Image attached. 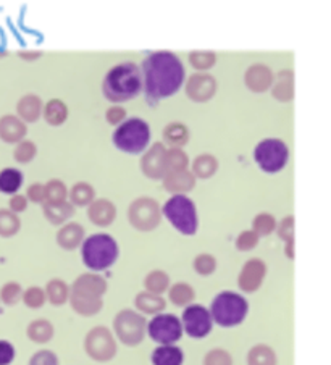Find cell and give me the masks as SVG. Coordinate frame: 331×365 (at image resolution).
I'll return each mask as SVG.
<instances>
[{
  "mask_svg": "<svg viewBox=\"0 0 331 365\" xmlns=\"http://www.w3.org/2000/svg\"><path fill=\"white\" fill-rule=\"evenodd\" d=\"M162 212H164L167 220L172 223V227L176 228L179 233L186 234V236H194L197 233V227H199L197 210L194 202L188 196L175 194L168 199Z\"/></svg>",
  "mask_w": 331,
  "mask_h": 365,
  "instance_id": "cell-6",
  "label": "cell"
},
{
  "mask_svg": "<svg viewBox=\"0 0 331 365\" xmlns=\"http://www.w3.org/2000/svg\"><path fill=\"white\" fill-rule=\"evenodd\" d=\"M83 236H84L83 228L77 225V223H68V225L63 227L59 231V234H57V243H59L63 249L72 251L78 244H81Z\"/></svg>",
  "mask_w": 331,
  "mask_h": 365,
  "instance_id": "cell-17",
  "label": "cell"
},
{
  "mask_svg": "<svg viewBox=\"0 0 331 365\" xmlns=\"http://www.w3.org/2000/svg\"><path fill=\"white\" fill-rule=\"evenodd\" d=\"M84 349L97 362H107L117 354V344L107 328L99 327L86 337Z\"/></svg>",
  "mask_w": 331,
  "mask_h": 365,
  "instance_id": "cell-12",
  "label": "cell"
},
{
  "mask_svg": "<svg viewBox=\"0 0 331 365\" xmlns=\"http://www.w3.org/2000/svg\"><path fill=\"white\" fill-rule=\"evenodd\" d=\"M92 197H94V192H92V190H91L88 185H83V182H81V185H78L72 191L73 202L78 204V205L89 204L92 201Z\"/></svg>",
  "mask_w": 331,
  "mask_h": 365,
  "instance_id": "cell-31",
  "label": "cell"
},
{
  "mask_svg": "<svg viewBox=\"0 0 331 365\" xmlns=\"http://www.w3.org/2000/svg\"><path fill=\"white\" fill-rule=\"evenodd\" d=\"M136 305L139 310L144 312V314H159L160 310L165 309V301L159 294H152L147 291L138 294Z\"/></svg>",
  "mask_w": 331,
  "mask_h": 365,
  "instance_id": "cell-19",
  "label": "cell"
},
{
  "mask_svg": "<svg viewBox=\"0 0 331 365\" xmlns=\"http://www.w3.org/2000/svg\"><path fill=\"white\" fill-rule=\"evenodd\" d=\"M106 281L97 275H83L73 286L72 305L81 315H94L102 309V294L106 293Z\"/></svg>",
  "mask_w": 331,
  "mask_h": 365,
  "instance_id": "cell-4",
  "label": "cell"
},
{
  "mask_svg": "<svg viewBox=\"0 0 331 365\" xmlns=\"http://www.w3.org/2000/svg\"><path fill=\"white\" fill-rule=\"evenodd\" d=\"M183 362H184L183 351L173 344L159 346L152 352L154 365H183Z\"/></svg>",
  "mask_w": 331,
  "mask_h": 365,
  "instance_id": "cell-15",
  "label": "cell"
},
{
  "mask_svg": "<svg viewBox=\"0 0 331 365\" xmlns=\"http://www.w3.org/2000/svg\"><path fill=\"white\" fill-rule=\"evenodd\" d=\"M10 209H11V212H23L26 209V199L23 197V196H15V197H11V201H10Z\"/></svg>",
  "mask_w": 331,
  "mask_h": 365,
  "instance_id": "cell-37",
  "label": "cell"
},
{
  "mask_svg": "<svg viewBox=\"0 0 331 365\" xmlns=\"http://www.w3.org/2000/svg\"><path fill=\"white\" fill-rule=\"evenodd\" d=\"M273 229H275V219H273L271 215L262 214L254 220V233L257 234L259 238L267 236V234H270Z\"/></svg>",
  "mask_w": 331,
  "mask_h": 365,
  "instance_id": "cell-27",
  "label": "cell"
},
{
  "mask_svg": "<svg viewBox=\"0 0 331 365\" xmlns=\"http://www.w3.org/2000/svg\"><path fill=\"white\" fill-rule=\"evenodd\" d=\"M23 185V173L16 168H5L0 172V192L15 194Z\"/></svg>",
  "mask_w": 331,
  "mask_h": 365,
  "instance_id": "cell-18",
  "label": "cell"
},
{
  "mask_svg": "<svg viewBox=\"0 0 331 365\" xmlns=\"http://www.w3.org/2000/svg\"><path fill=\"white\" fill-rule=\"evenodd\" d=\"M259 243V236L254 231H244L240 234V238L236 241V246L240 251H251Z\"/></svg>",
  "mask_w": 331,
  "mask_h": 365,
  "instance_id": "cell-33",
  "label": "cell"
},
{
  "mask_svg": "<svg viewBox=\"0 0 331 365\" xmlns=\"http://www.w3.org/2000/svg\"><path fill=\"white\" fill-rule=\"evenodd\" d=\"M21 298V288L18 283H7L2 291H0V299H2L4 304L13 305L20 301Z\"/></svg>",
  "mask_w": 331,
  "mask_h": 365,
  "instance_id": "cell-28",
  "label": "cell"
},
{
  "mask_svg": "<svg viewBox=\"0 0 331 365\" xmlns=\"http://www.w3.org/2000/svg\"><path fill=\"white\" fill-rule=\"evenodd\" d=\"M15 361V347L9 341L0 339V365H10Z\"/></svg>",
  "mask_w": 331,
  "mask_h": 365,
  "instance_id": "cell-35",
  "label": "cell"
},
{
  "mask_svg": "<svg viewBox=\"0 0 331 365\" xmlns=\"http://www.w3.org/2000/svg\"><path fill=\"white\" fill-rule=\"evenodd\" d=\"M212 322L223 328L241 325L247 317L249 304L241 294L233 291H223L212 301L211 305Z\"/></svg>",
  "mask_w": 331,
  "mask_h": 365,
  "instance_id": "cell-5",
  "label": "cell"
},
{
  "mask_svg": "<svg viewBox=\"0 0 331 365\" xmlns=\"http://www.w3.org/2000/svg\"><path fill=\"white\" fill-rule=\"evenodd\" d=\"M20 220L13 212L0 210V236L10 238L18 231Z\"/></svg>",
  "mask_w": 331,
  "mask_h": 365,
  "instance_id": "cell-23",
  "label": "cell"
},
{
  "mask_svg": "<svg viewBox=\"0 0 331 365\" xmlns=\"http://www.w3.org/2000/svg\"><path fill=\"white\" fill-rule=\"evenodd\" d=\"M144 91L152 101L170 97L181 87L184 68L172 52H155L142 63Z\"/></svg>",
  "mask_w": 331,
  "mask_h": 365,
  "instance_id": "cell-1",
  "label": "cell"
},
{
  "mask_svg": "<svg viewBox=\"0 0 331 365\" xmlns=\"http://www.w3.org/2000/svg\"><path fill=\"white\" fill-rule=\"evenodd\" d=\"M115 215H117V210H115V205L107 201H99L91 205L89 209V219L94 222V225L99 227H107L115 220Z\"/></svg>",
  "mask_w": 331,
  "mask_h": 365,
  "instance_id": "cell-16",
  "label": "cell"
},
{
  "mask_svg": "<svg viewBox=\"0 0 331 365\" xmlns=\"http://www.w3.org/2000/svg\"><path fill=\"white\" fill-rule=\"evenodd\" d=\"M118 244L110 234H92L81 244V257L88 268L102 272L112 267L118 258Z\"/></svg>",
  "mask_w": 331,
  "mask_h": 365,
  "instance_id": "cell-3",
  "label": "cell"
},
{
  "mask_svg": "<svg viewBox=\"0 0 331 365\" xmlns=\"http://www.w3.org/2000/svg\"><path fill=\"white\" fill-rule=\"evenodd\" d=\"M170 299L173 301V304L176 305L189 304L194 299L193 288L186 283H178L170 290Z\"/></svg>",
  "mask_w": 331,
  "mask_h": 365,
  "instance_id": "cell-25",
  "label": "cell"
},
{
  "mask_svg": "<svg viewBox=\"0 0 331 365\" xmlns=\"http://www.w3.org/2000/svg\"><path fill=\"white\" fill-rule=\"evenodd\" d=\"M288 147L280 139H265L254 151V158L265 173H276L288 162Z\"/></svg>",
  "mask_w": 331,
  "mask_h": 365,
  "instance_id": "cell-8",
  "label": "cell"
},
{
  "mask_svg": "<svg viewBox=\"0 0 331 365\" xmlns=\"http://www.w3.org/2000/svg\"><path fill=\"white\" fill-rule=\"evenodd\" d=\"M293 231H294V219L288 217V219L283 220L280 227V236L288 241H293Z\"/></svg>",
  "mask_w": 331,
  "mask_h": 365,
  "instance_id": "cell-36",
  "label": "cell"
},
{
  "mask_svg": "<svg viewBox=\"0 0 331 365\" xmlns=\"http://www.w3.org/2000/svg\"><path fill=\"white\" fill-rule=\"evenodd\" d=\"M28 337L34 343H47L54 337V327L47 320H36L28 328Z\"/></svg>",
  "mask_w": 331,
  "mask_h": 365,
  "instance_id": "cell-21",
  "label": "cell"
},
{
  "mask_svg": "<svg viewBox=\"0 0 331 365\" xmlns=\"http://www.w3.org/2000/svg\"><path fill=\"white\" fill-rule=\"evenodd\" d=\"M30 365H59V359L52 351H39L30 359Z\"/></svg>",
  "mask_w": 331,
  "mask_h": 365,
  "instance_id": "cell-34",
  "label": "cell"
},
{
  "mask_svg": "<svg viewBox=\"0 0 331 365\" xmlns=\"http://www.w3.org/2000/svg\"><path fill=\"white\" fill-rule=\"evenodd\" d=\"M150 141V128L141 119H130L113 134V143L128 154H139L146 149Z\"/></svg>",
  "mask_w": 331,
  "mask_h": 365,
  "instance_id": "cell-7",
  "label": "cell"
},
{
  "mask_svg": "<svg viewBox=\"0 0 331 365\" xmlns=\"http://www.w3.org/2000/svg\"><path fill=\"white\" fill-rule=\"evenodd\" d=\"M181 327H183V332L188 333V337L194 339L206 338L207 334L212 332V327H213L211 312H208V309H206L204 305H199V304L188 305L183 312Z\"/></svg>",
  "mask_w": 331,
  "mask_h": 365,
  "instance_id": "cell-10",
  "label": "cell"
},
{
  "mask_svg": "<svg viewBox=\"0 0 331 365\" xmlns=\"http://www.w3.org/2000/svg\"><path fill=\"white\" fill-rule=\"evenodd\" d=\"M23 301L28 305V307H33V309H38L40 307L45 303V294L43 290H39V288H30L25 294H23Z\"/></svg>",
  "mask_w": 331,
  "mask_h": 365,
  "instance_id": "cell-29",
  "label": "cell"
},
{
  "mask_svg": "<svg viewBox=\"0 0 331 365\" xmlns=\"http://www.w3.org/2000/svg\"><path fill=\"white\" fill-rule=\"evenodd\" d=\"M204 365H233V359L223 349H213L206 356Z\"/></svg>",
  "mask_w": 331,
  "mask_h": 365,
  "instance_id": "cell-30",
  "label": "cell"
},
{
  "mask_svg": "<svg viewBox=\"0 0 331 365\" xmlns=\"http://www.w3.org/2000/svg\"><path fill=\"white\" fill-rule=\"evenodd\" d=\"M47 299L54 305H62L68 299V286L60 280H52L47 285Z\"/></svg>",
  "mask_w": 331,
  "mask_h": 365,
  "instance_id": "cell-24",
  "label": "cell"
},
{
  "mask_svg": "<svg viewBox=\"0 0 331 365\" xmlns=\"http://www.w3.org/2000/svg\"><path fill=\"white\" fill-rule=\"evenodd\" d=\"M115 332L125 344L136 346L141 343L146 333V320L136 312L123 310L115 319Z\"/></svg>",
  "mask_w": 331,
  "mask_h": 365,
  "instance_id": "cell-11",
  "label": "cell"
},
{
  "mask_svg": "<svg viewBox=\"0 0 331 365\" xmlns=\"http://www.w3.org/2000/svg\"><path fill=\"white\" fill-rule=\"evenodd\" d=\"M72 215H73L72 205L65 204V201L59 204L45 205V217H47L54 225H60V223L68 220Z\"/></svg>",
  "mask_w": 331,
  "mask_h": 365,
  "instance_id": "cell-22",
  "label": "cell"
},
{
  "mask_svg": "<svg viewBox=\"0 0 331 365\" xmlns=\"http://www.w3.org/2000/svg\"><path fill=\"white\" fill-rule=\"evenodd\" d=\"M146 288L149 293L160 294L168 288V275L165 272H152L146 278Z\"/></svg>",
  "mask_w": 331,
  "mask_h": 365,
  "instance_id": "cell-26",
  "label": "cell"
},
{
  "mask_svg": "<svg viewBox=\"0 0 331 365\" xmlns=\"http://www.w3.org/2000/svg\"><path fill=\"white\" fill-rule=\"evenodd\" d=\"M142 89V76L135 63H121L112 68L103 82V94L113 102L136 97Z\"/></svg>",
  "mask_w": 331,
  "mask_h": 365,
  "instance_id": "cell-2",
  "label": "cell"
},
{
  "mask_svg": "<svg viewBox=\"0 0 331 365\" xmlns=\"http://www.w3.org/2000/svg\"><path fill=\"white\" fill-rule=\"evenodd\" d=\"M146 329L150 339H154L155 343H159L160 346L175 344L176 341H179L183 337L181 320H179L176 315L172 314H157L154 319L147 323Z\"/></svg>",
  "mask_w": 331,
  "mask_h": 365,
  "instance_id": "cell-9",
  "label": "cell"
},
{
  "mask_svg": "<svg viewBox=\"0 0 331 365\" xmlns=\"http://www.w3.org/2000/svg\"><path fill=\"white\" fill-rule=\"evenodd\" d=\"M215 267H217V262H215V258L212 256H208V254L199 256L194 262L196 272L201 273V275H206V276L211 275L215 270Z\"/></svg>",
  "mask_w": 331,
  "mask_h": 365,
  "instance_id": "cell-32",
  "label": "cell"
},
{
  "mask_svg": "<svg viewBox=\"0 0 331 365\" xmlns=\"http://www.w3.org/2000/svg\"><path fill=\"white\" fill-rule=\"evenodd\" d=\"M247 364L249 365H276V356L271 347L265 344H259L249 351Z\"/></svg>",
  "mask_w": 331,
  "mask_h": 365,
  "instance_id": "cell-20",
  "label": "cell"
},
{
  "mask_svg": "<svg viewBox=\"0 0 331 365\" xmlns=\"http://www.w3.org/2000/svg\"><path fill=\"white\" fill-rule=\"evenodd\" d=\"M265 273H267L265 263L260 261V258H251V261L244 265L240 273L241 290L246 293L257 291L260 285H262Z\"/></svg>",
  "mask_w": 331,
  "mask_h": 365,
  "instance_id": "cell-14",
  "label": "cell"
},
{
  "mask_svg": "<svg viewBox=\"0 0 331 365\" xmlns=\"http://www.w3.org/2000/svg\"><path fill=\"white\" fill-rule=\"evenodd\" d=\"M130 220L133 223V227L144 229V231L155 228L159 225V220H160L159 205H157L154 201H149V199L136 201L130 209Z\"/></svg>",
  "mask_w": 331,
  "mask_h": 365,
  "instance_id": "cell-13",
  "label": "cell"
}]
</instances>
